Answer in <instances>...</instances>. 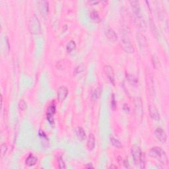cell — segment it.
Returning <instances> with one entry per match:
<instances>
[{
	"mask_svg": "<svg viewBox=\"0 0 169 169\" xmlns=\"http://www.w3.org/2000/svg\"><path fill=\"white\" fill-rule=\"evenodd\" d=\"M149 155L151 157L155 158V159L159 160L163 164L168 165V159L167 154L165 151L163 150L162 148L159 147H152L150 151H149Z\"/></svg>",
	"mask_w": 169,
	"mask_h": 169,
	"instance_id": "6da1fadb",
	"label": "cell"
},
{
	"mask_svg": "<svg viewBox=\"0 0 169 169\" xmlns=\"http://www.w3.org/2000/svg\"><path fill=\"white\" fill-rule=\"evenodd\" d=\"M29 29L31 34L38 35L40 32L41 25L37 16L33 15L30 18L29 23Z\"/></svg>",
	"mask_w": 169,
	"mask_h": 169,
	"instance_id": "7a4b0ae2",
	"label": "cell"
},
{
	"mask_svg": "<svg viewBox=\"0 0 169 169\" xmlns=\"http://www.w3.org/2000/svg\"><path fill=\"white\" fill-rule=\"evenodd\" d=\"M134 114L136 120L141 122L142 120L143 115V106L142 100L137 97L134 100Z\"/></svg>",
	"mask_w": 169,
	"mask_h": 169,
	"instance_id": "3957f363",
	"label": "cell"
},
{
	"mask_svg": "<svg viewBox=\"0 0 169 169\" xmlns=\"http://www.w3.org/2000/svg\"><path fill=\"white\" fill-rule=\"evenodd\" d=\"M131 153L134 164L136 167H137V166H139L140 164L141 157H142L143 155V153L141 150V148L137 145H134L132 148Z\"/></svg>",
	"mask_w": 169,
	"mask_h": 169,
	"instance_id": "277c9868",
	"label": "cell"
},
{
	"mask_svg": "<svg viewBox=\"0 0 169 169\" xmlns=\"http://www.w3.org/2000/svg\"><path fill=\"white\" fill-rule=\"evenodd\" d=\"M120 45L122 48L128 54H133L134 52V48L131 41L127 37H124L121 40Z\"/></svg>",
	"mask_w": 169,
	"mask_h": 169,
	"instance_id": "5b68a950",
	"label": "cell"
},
{
	"mask_svg": "<svg viewBox=\"0 0 169 169\" xmlns=\"http://www.w3.org/2000/svg\"><path fill=\"white\" fill-rule=\"evenodd\" d=\"M56 104L54 103H52L49 105V106L48 107V109H47V113H46V116H47V120L49 122V123L50 124H53L54 122V116L55 115V113H56Z\"/></svg>",
	"mask_w": 169,
	"mask_h": 169,
	"instance_id": "8992f818",
	"label": "cell"
},
{
	"mask_svg": "<svg viewBox=\"0 0 169 169\" xmlns=\"http://www.w3.org/2000/svg\"><path fill=\"white\" fill-rule=\"evenodd\" d=\"M155 135L157 139L159 140L161 143H165L167 140V135L165 130L160 127H157L155 130Z\"/></svg>",
	"mask_w": 169,
	"mask_h": 169,
	"instance_id": "52a82bcc",
	"label": "cell"
},
{
	"mask_svg": "<svg viewBox=\"0 0 169 169\" xmlns=\"http://www.w3.org/2000/svg\"><path fill=\"white\" fill-rule=\"evenodd\" d=\"M104 72L105 76H106L112 85H114V72L113 68L110 65H106L104 67Z\"/></svg>",
	"mask_w": 169,
	"mask_h": 169,
	"instance_id": "ba28073f",
	"label": "cell"
},
{
	"mask_svg": "<svg viewBox=\"0 0 169 169\" xmlns=\"http://www.w3.org/2000/svg\"><path fill=\"white\" fill-rule=\"evenodd\" d=\"M68 95V89L65 86H61L58 89L57 97L60 102H63Z\"/></svg>",
	"mask_w": 169,
	"mask_h": 169,
	"instance_id": "9c48e42d",
	"label": "cell"
},
{
	"mask_svg": "<svg viewBox=\"0 0 169 169\" xmlns=\"http://www.w3.org/2000/svg\"><path fill=\"white\" fill-rule=\"evenodd\" d=\"M149 112L151 118L155 121H159L160 120V114L159 110L153 105H149Z\"/></svg>",
	"mask_w": 169,
	"mask_h": 169,
	"instance_id": "30bf717a",
	"label": "cell"
},
{
	"mask_svg": "<svg viewBox=\"0 0 169 169\" xmlns=\"http://www.w3.org/2000/svg\"><path fill=\"white\" fill-rule=\"evenodd\" d=\"M105 34L108 39L112 42H116L118 39V36L114 30L111 28H107L105 31Z\"/></svg>",
	"mask_w": 169,
	"mask_h": 169,
	"instance_id": "8fae6325",
	"label": "cell"
},
{
	"mask_svg": "<svg viewBox=\"0 0 169 169\" xmlns=\"http://www.w3.org/2000/svg\"><path fill=\"white\" fill-rule=\"evenodd\" d=\"M38 4H39V9L41 14L46 15L48 14L49 10L48 2L46 1H40L38 2Z\"/></svg>",
	"mask_w": 169,
	"mask_h": 169,
	"instance_id": "7c38bea8",
	"label": "cell"
},
{
	"mask_svg": "<svg viewBox=\"0 0 169 169\" xmlns=\"http://www.w3.org/2000/svg\"><path fill=\"white\" fill-rule=\"evenodd\" d=\"M137 40L138 44H139V45L141 48H144L145 47L147 46V41L146 38L143 35L141 34V33L137 34Z\"/></svg>",
	"mask_w": 169,
	"mask_h": 169,
	"instance_id": "4fadbf2b",
	"label": "cell"
},
{
	"mask_svg": "<svg viewBox=\"0 0 169 169\" xmlns=\"http://www.w3.org/2000/svg\"><path fill=\"white\" fill-rule=\"evenodd\" d=\"M130 4L132 5V7L134 11V13H135V17L141 15V11H140V4L137 1H130Z\"/></svg>",
	"mask_w": 169,
	"mask_h": 169,
	"instance_id": "5bb4252c",
	"label": "cell"
},
{
	"mask_svg": "<svg viewBox=\"0 0 169 169\" xmlns=\"http://www.w3.org/2000/svg\"><path fill=\"white\" fill-rule=\"evenodd\" d=\"M37 157H35L34 155L30 154L25 160V164L29 166V167H32L34 166L37 162Z\"/></svg>",
	"mask_w": 169,
	"mask_h": 169,
	"instance_id": "9a60e30c",
	"label": "cell"
},
{
	"mask_svg": "<svg viewBox=\"0 0 169 169\" xmlns=\"http://www.w3.org/2000/svg\"><path fill=\"white\" fill-rule=\"evenodd\" d=\"M87 148L88 150H93L95 146V137L93 134H90L88 135L87 140Z\"/></svg>",
	"mask_w": 169,
	"mask_h": 169,
	"instance_id": "2e32d148",
	"label": "cell"
},
{
	"mask_svg": "<svg viewBox=\"0 0 169 169\" xmlns=\"http://www.w3.org/2000/svg\"><path fill=\"white\" fill-rule=\"evenodd\" d=\"M76 135L79 140L83 141L84 140H85L86 137L85 132L81 127H78L76 129Z\"/></svg>",
	"mask_w": 169,
	"mask_h": 169,
	"instance_id": "e0dca14e",
	"label": "cell"
},
{
	"mask_svg": "<svg viewBox=\"0 0 169 169\" xmlns=\"http://www.w3.org/2000/svg\"><path fill=\"white\" fill-rule=\"evenodd\" d=\"M110 142L113 145V146H114L115 147L118 148V149H122V144L121 143V142L120 141H119L118 139H116L115 137L114 136H110Z\"/></svg>",
	"mask_w": 169,
	"mask_h": 169,
	"instance_id": "ac0fdd59",
	"label": "cell"
},
{
	"mask_svg": "<svg viewBox=\"0 0 169 169\" xmlns=\"http://www.w3.org/2000/svg\"><path fill=\"white\" fill-rule=\"evenodd\" d=\"M76 48V42L73 40H70V42H68L67 45H66V50L68 53H71L73 51H74Z\"/></svg>",
	"mask_w": 169,
	"mask_h": 169,
	"instance_id": "d6986e66",
	"label": "cell"
},
{
	"mask_svg": "<svg viewBox=\"0 0 169 169\" xmlns=\"http://www.w3.org/2000/svg\"><path fill=\"white\" fill-rule=\"evenodd\" d=\"M90 17H91V18L92 20L94 21V22H96V23H99V22L100 21V17L98 14V13L95 12V11H93L92 12H91L90 13Z\"/></svg>",
	"mask_w": 169,
	"mask_h": 169,
	"instance_id": "ffe728a7",
	"label": "cell"
},
{
	"mask_svg": "<svg viewBox=\"0 0 169 169\" xmlns=\"http://www.w3.org/2000/svg\"><path fill=\"white\" fill-rule=\"evenodd\" d=\"M147 81H148V88L149 90L150 91V93L151 91H152V95H153V93H154V85H153V79H152L151 77H149L148 79H147ZM153 95L155 94L153 93Z\"/></svg>",
	"mask_w": 169,
	"mask_h": 169,
	"instance_id": "44dd1931",
	"label": "cell"
},
{
	"mask_svg": "<svg viewBox=\"0 0 169 169\" xmlns=\"http://www.w3.org/2000/svg\"><path fill=\"white\" fill-rule=\"evenodd\" d=\"M7 151V146L5 143H2L1 145V158L4 157Z\"/></svg>",
	"mask_w": 169,
	"mask_h": 169,
	"instance_id": "7402d4cb",
	"label": "cell"
},
{
	"mask_svg": "<svg viewBox=\"0 0 169 169\" xmlns=\"http://www.w3.org/2000/svg\"><path fill=\"white\" fill-rule=\"evenodd\" d=\"M19 109L21 110H26V109L27 108V104L26 103V102L23 101V100H21L19 103Z\"/></svg>",
	"mask_w": 169,
	"mask_h": 169,
	"instance_id": "603a6c76",
	"label": "cell"
},
{
	"mask_svg": "<svg viewBox=\"0 0 169 169\" xmlns=\"http://www.w3.org/2000/svg\"><path fill=\"white\" fill-rule=\"evenodd\" d=\"M84 70V68L83 65H79L78 67H77L76 69H75V71H73V74L75 75H77L80 73H81L82 71H83Z\"/></svg>",
	"mask_w": 169,
	"mask_h": 169,
	"instance_id": "cb8c5ba5",
	"label": "cell"
},
{
	"mask_svg": "<svg viewBox=\"0 0 169 169\" xmlns=\"http://www.w3.org/2000/svg\"><path fill=\"white\" fill-rule=\"evenodd\" d=\"M112 101H111V107L112 110H115L116 109V107H117V104H116V99H115V96L114 95H112Z\"/></svg>",
	"mask_w": 169,
	"mask_h": 169,
	"instance_id": "d4e9b609",
	"label": "cell"
},
{
	"mask_svg": "<svg viewBox=\"0 0 169 169\" xmlns=\"http://www.w3.org/2000/svg\"><path fill=\"white\" fill-rule=\"evenodd\" d=\"M58 163H59V167L60 168H65V164L64 161L63 160L62 157L58 158Z\"/></svg>",
	"mask_w": 169,
	"mask_h": 169,
	"instance_id": "484cf974",
	"label": "cell"
},
{
	"mask_svg": "<svg viewBox=\"0 0 169 169\" xmlns=\"http://www.w3.org/2000/svg\"><path fill=\"white\" fill-rule=\"evenodd\" d=\"M124 167L126 168H129L130 166L129 165V163H128V160L127 159H125L124 160Z\"/></svg>",
	"mask_w": 169,
	"mask_h": 169,
	"instance_id": "4316f807",
	"label": "cell"
},
{
	"mask_svg": "<svg viewBox=\"0 0 169 169\" xmlns=\"http://www.w3.org/2000/svg\"><path fill=\"white\" fill-rule=\"evenodd\" d=\"M123 109H124V111L127 112H129V106H128V105H127V104H124Z\"/></svg>",
	"mask_w": 169,
	"mask_h": 169,
	"instance_id": "83f0119b",
	"label": "cell"
},
{
	"mask_svg": "<svg viewBox=\"0 0 169 169\" xmlns=\"http://www.w3.org/2000/svg\"><path fill=\"white\" fill-rule=\"evenodd\" d=\"M99 1H88V4H93V5H96L99 4Z\"/></svg>",
	"mask_w": 169,
	"mask_h": 169,
	"instance_id": "f1b7e54d",
	"label": "cell"
},
{
	"mask_svg": "<svg viewBox=\"0 0 169 169\" xmlns=\"http://www.w3.org/2000/svg\"><path fill=\"white\" fill-rule=\"evenodd\" d=\"M86 167L87 168H93L94 167L93 166V165L91 164V163H88L87 166H86Z\"/></svg>",
	"mask_w": 169,
	"mask_h": 169,
	"instance_id": "f546056e",
	"label": "cell"
},
{
	"mask_svg": "<svg viewBox=\"0 0 169 169\" xmlns=\"http://www.w3.org/2000/svg\"><path fill=\"white\" fill-rule=\"evenodd\" d=\"M109 168H117V167H116V166H113V165H112V166H110V167H109Z\"/></svg>",
	"mask_w": 169,
	"mask_h": 169,
	"instance_id": "4dcf8cb0",
	"label": "cell"
}]
</instances>
